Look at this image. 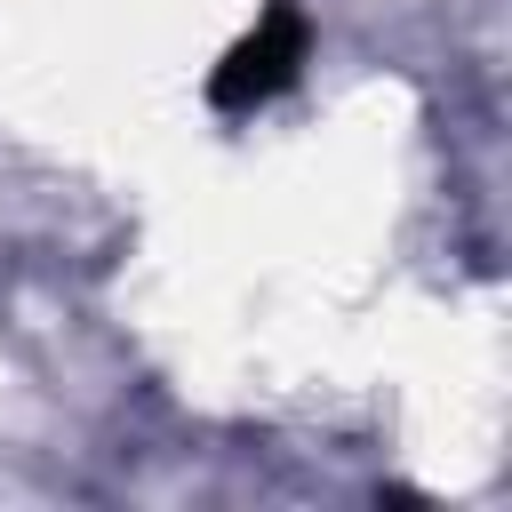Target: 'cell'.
<instances>
[{"label": "cell", "mask_w": 512, "mask_h": 512, "mask_svg": "<svg viewBox=\"0 0 512 512\" xmlns=\"http://www.w3.org/2000/svg\"><path fill=\"white\" fill-rule=\"evenodd\" d=\"M296 56H304V16H296V8H272V16H264V32H248V40L232 48V64L208 80V96H216V104L272 96V88L296 72Z\"/></svg>", "instance_id": "obj_1"}]
</instances>
